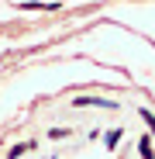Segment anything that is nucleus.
Returning <instances> with one entry per match:
<instances>
[{
  "mask_svg": "<svg viewBox=\"0 0 155 159\" xmlns=\"http://www.w3.org/2000/svg\"><path fill=\"white\" fill-rule=\"evenodd\" d=\"M121 135H124V128H110V131H107V145L114 149V145L121 142Z\"/></svg>",
  "mask_w": 155,
  "mask_h": 159,
  "instance_id": "f257e3e1",
  "label": "nucleus"
},
{
  "mask_svg": "<svg viewBox=\"0 0 155 159\" xmlns=\"http://www.w3.org/2000/svg\"><path fill=\"white\" fill-rule=\"evenodd\" d=\"M138 149H141V159H152V142H148V139H141Z\"/></svg>",
  "mask_w": 155,
  "mask_h": 159,
  "instance_id": "f03ea898",
  "label": "nucleus"
},
{
  "mask_svg": "<svg viewBox=\"0 0 155 159\" xmlns=\"http://www.w3.org/2000/svg\"><path fill=\"white\" fill-rule=\"evenodd\" d=\"M141 118H145V125L152 128V135H155V114H152V111H141Z\"/></svg>",
  "mask_w": 155,
  "mask_h": 159,
  "instance_id": "7ed1b4c3",
  "label": "nucleus"
},
{
  "mask_svg": "<svg viewBox=\"0 0 155 159\" xmlns=\"http://www.w3.org/2000/svg\"><path fill=\"white\" fill-rule=\"evenodd\" d=\"M28 149H31V145H14V149H11V159H17V156H24V152H28Z\"/></svg>",
  "mask_w": 155,
  "mask_h": 159,
  "instance_id": "20e7f679",
  "label": "nucleus"
}]
</instances>
